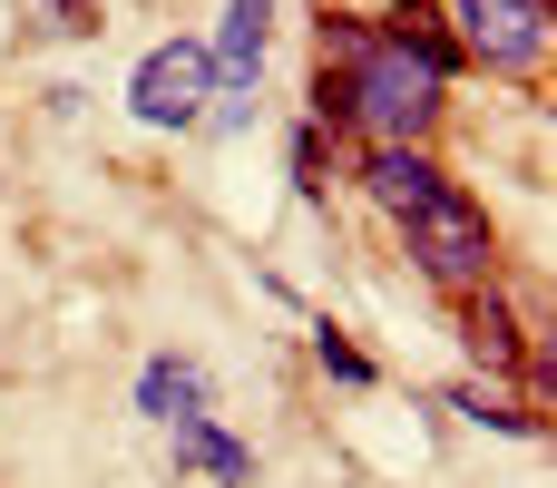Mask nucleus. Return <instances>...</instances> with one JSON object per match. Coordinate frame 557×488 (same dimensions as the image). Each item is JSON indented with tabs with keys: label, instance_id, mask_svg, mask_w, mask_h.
Listing matches in <instances>:
<instances>
[{
	"label": "nucleus",
	"instance_id": "1",
	"mask_svg": "<svg viewBox=\"0 0 557 488\" xmlns=\"http://www.w3.org/2000/svg\"><path fill=\"white\" fill-rule=\"evenodd\" d=\"M450 39L421 10H323L313 20V127H343L352 147H431L450 117Z\"/></svg>",
	"mask_w": 557,
	"mask_h": 488
},
{
	"label": "nucleus",
	"instance_id": "2",
	"mask_svg": "<svg viewBox=\"0 0 557 488\" xmlns=\"http://www.w3.org/2000/svg\"><path fill=\"white\" fill-rule=\"evenodd\" d=\"M431 20H441V39H450L460 68H490L509 88H539V68L557 49L548 0H431Z\"/></svg>",
	"mask_w": 557,
	"mask_h": 488
},
{
	"label": "nucleus",
	"instance_id": "3",
	"mask_svg": "<svg viewBox=\"0 0 557 488\" xmlns=\"http://www.w3.org/2000/svg\"><path fill=\"white\" fill-rule=\"evenodd\" d=\"M401 254H411V274H421L441 303H460V293H480V284L509 274V264H499V225H490V205L460 196V186H441V196L401 225Z\"/></svg>",
	"mask_w": 557,
	"mask_h": 488
},
{
	"label": "nucleus",
	"instance_id": "4",
	"mask_svg": "<svg viewBox=\"0 0 557 488\" xmlns=\"http://www.w3.org/2000/svg\"><path fill=\"white\" fill-rule=\"evenodd\" d=\"M206 98H215L206 39H166V49H147V59H137V78H127V108H137L147 127H196V117H206Z\"/></svg>",
	"mask_w": 557,
	"mask_h": 488
},
{
	"label": "nucleus",
	"instance_id": "5",
	"mask_svg": "<svg viewBox=\"0 0 557 488\" xmlns=\"http://www.w3.org/2000/svg\"><path fill=\"white\" fill-rule=\"evenodd\" d=\"M264 29H274V0H225V39L206 49V68H215L206 117H215V127H245V108H255V68H264Z\"/></svg>",
	"mask_w": 557,
	"mask_h": 488
},
{
	"label": "nucleus",
	"instance_id": "6",
	"mask_svg": "<svg viewBox=\"0 0 557 488\" xmlns=\"http://www.w3.org/2000/svg\"><path fill=\"white\" fill-rule=\"evenodd\" d=\"M450 323H460V342H470V362H480V372H519V362L548 342V333L519 313L509 274H499V284H480V293H460V303H450Z\"/></svg>",
	"mask_w": 557,
	"mask_h": 488
},
{
	"label": "nucleus",
	"instance_id": "7",
	"mask_svg": "<svg viewBox=\"0 0 557 488\" xmlns=\"http://www.w3.org/2000/svg\"><path fill=\"white\" fill-rule=\"evenodd\" d=\"M441 186H450L441 147H362V196H372L392 225H411V215H421Z\"/></svg>",
	"mask_w": 557,
	"mask_h": 488
},
{
	"label": "nucleus",
	"instance_id": "8",
	"mask_svg": "<svg viewBox=\"0 0 557 488\" xmlns=\"http://www.w3.org/2000/svg\"><path fill=\"white\" fill-rule=\"evenodd\" d=\"M509 381H519V372H470V381L450 391V411H470L480 430H509V440H539V430H548V411H529V401H519Z\"/></svg>",
	"mask_w": 557,
	"mask_h": 488
},
{
	"label": "nucleus",
	"instance_id": "9",
	"mask_svg": "<svg viewBox=\"0 0 557 488\" xmlns=\"http://www.w3.org/2000/svg\"><path fill=\"white\" fill-rule=\"evenodd\" d=\"M176 470H206L215 488H245V479H255V450L206 411V421H176Z\"/></svg>",
	"mask_w": 557,
	"mask_h": 488
},
{
	"label": "nucleus",
	"instance_id": "10",
	"mask_svg": "<svg viewBox=\"0 0 557 488\" xmlns=\"http://www.w3.org/2000/svg\"><path fill=\"white\" fill-rule=\"evenodd\" d=\"M137 411H147V421H166V430H176V421H206V372H196V362H176V352H157V362L137 372Z\"/></svg>",
	"mask_w": 557,
	"mask_h": 488
},
{
	"label": "nucleus",
	"instance_id": "11",
	"mask_svg": "<svg viewBox=\"0 0 557 488\" xmlns=\"http://www.w3.org/2000/svg\"><path fill=\"white\" fill-rule=\"evenodd\" d=\"M313 362H323V372H333V381H352V391H372V381H382V372H372V352H362V342H343V333H333V323H323V333H313Z\"/></svg>",
	"mask_w": 557,
	"mask_h": 488
},
{
	"label": "nucleus",
	"instance_id": "12",
	"mask_svg": "<svg viewBox=\"0 0 557 488\" xmlns=\"http://www.w3.org/2000/svg\"><path fill=\"white\" fill-rule=\"evenodd\" d=\"M294 176L304 196H323V127H294Z\"/></svg>",
	"mask_w": 557,
	"mask_h": 488
},
{
	"label": "nucleus",
	"instance_id": "13",
	"mask_svg": "<svg viewBox=\"0 0 557 488\" xmlns=\"http://www.w3.org/2000/svg\"><path fill=\"white\" fill-rule=\"evenodd\" d=\"M49 29H59V39H88V29H98V0H49Z\"/></svg>",
	"mask_w": 557,
	"mask_h": 488
},
{
	"label": "nucleus",
	"instance_id": "14",
	"mask_svg": "<svg viewBox=\"0 0 557 488\" xmlns=\"http://www.w3.org/2000/svg\"><path fill=\"white\" fill-rule=\"evenodd\" d=\"M382 10H421V0H382ZM382 10H372V20H382Z\"/></svg>",
	"mask_w": 557,
	"mask_h": 488
}]
</instances>
